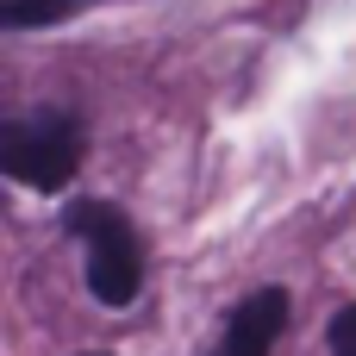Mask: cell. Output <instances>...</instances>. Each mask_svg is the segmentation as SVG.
Here are the masks:
<instances>
[{
    "instance_id": "cell-3",
    "label": "cell",
    "mask_w": 356,
    "mask_h": 356,
    "mask_svg": "<svg viewBox=\"0 0 356 356\" xmlns=\"http://www.w3.org/2000/svg\"><path fill=\"white\" fill-rule=\"evenodd\" d=\"M282 332H288V294L282 288H257L250 300L232 307V319H225L213 356H275Z\"/></svg>"
},
{
    "instance_id": "cell-5",
    "label": "cell",
    "mask_w": 356,
    "mask_h": 356,
    "mask_svg": "<svg viewBox=\"0 0 356 356\" xmlns=\"http://www.w3.org/2000/svg\"><path fill=\"white\" fill-rule=\"evenodd\" d=\"M325 344H332V356H356V307H344V313L332 319Z\"/></svg>"
},
{
    "instance_id": "cell-6",
    "label": "cell",
    "mask_w": 356,
    "mask_h": 356,
    "mask_svg": "<svg viewBox=\"0 0 356 356\" xmlns=\"http://www.w3.org/2000/svg\"><path fill=\"white\" fill-rule=\"evenodd\" d=\"M88 356H106V350H88Z\"/></svg>"
},
{
    "instance_id": "cell-4",
    "label": "cell",
    "mask_w": 356,
    "mask_h": 356,
    "mask_svg": "<svg viewBox=\"0 0 356 356\" xmlns=\"http://www.w3.org/2000/svg\"><path fill=\"white\" fill-rule=\"evenodd\" d=\"M81 6H94V0H6V6H0V25H6V31H38V25L75 19Z\"/></svg>"
},
{
    "instance_id": "cell-1",
    "label": "cell",
    "mask_w": 356,
    "mask_h": 356,
    "mask_svg": "<svg viewBox=\"0 0 356 356\" xmlns=\"http://www.w3.org/2000/svg\"><path fill=\"white\" fill-rule=\"evenodd\" d=\"M81 156H88V125H81V113H63V106L13 119L0 131V169L19 188H38V194H63L75 181Z\"/></svg>"
},
{
    "instance_id": "cell-2",
    "label": "cell",
    "mask_w": 356,
    "mask_h": 356,
    "mask_svg": "<svg viewBox=\"0 0 356 356\" xmlns=\"http://www.w3.org/2000/svg\"><path fill=\"white\" fill-rule=\"evenodd\" d=\"M69 232L88 244V294L100 307H131L138 288H144V238H138V225L106 200H75Z\"/></svg>"
}]
</instances>
